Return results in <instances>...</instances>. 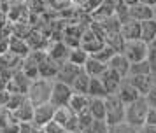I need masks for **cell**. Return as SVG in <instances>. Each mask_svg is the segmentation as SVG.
<instances>
[{
	"label": "cell",
	"mask_w": 156,
	"mask_h": 133,
	"mask_svg": "<svg viewBox=\"0 0 156 133\" xmlns=\"http://www.w3.org/2000/svg\"><path fill=\"white\" fill-rule=\"evenodd\" d=\"M126 114V105L116 93L105 96V121L109 124H118L125 121Z\"/></svg>",
	"instance_id": "obj_3"
},
{
	"label": "cell",
	"mask_w": 156,
	"mask_h": 133,
	"mask_svg": "<svg viewBox=\"0 0 156 133\" xmlns=\"http://www.w3.org/2000/svg\"><path fill=\"white\" fill-rule=\"evenodd\" d=\"M88 112H90L95 119H105V98L91 96Z\"/></svg>",
	"instance_id": "obj_21"
},
{
	"label": "cell",
	"mask_w": 156,
	"mask_h": 133,
	"mask_svg": "<svg viewBox=\"0 0 156 133\" xmlns=\"http://www.w3.org/2000/svg\"><path fill=\"white\" fill-rule=\"evenodd\" d=\"M130 81H132V84H133L135 88L139 89V93H140L142 96L147 93L153 86H154V74H144V75H126Z\"/></svg>",
	"instance_id": "obj_15"
},
{
	"label": "cell",
	"mask_w": 156,
	"mask_h": 133,
	"mask_svg": "<svg viewBox=\"0 0 156 133\" xmlns=\"http://www.w3.org/2000/svg\"><path fill=\"white\" fill-rule=\"evenodd\" d=\"M146 123H149V124H156V107H149Z\"/></svg>",
	"instance_id": "obj_34"
},
{
	"label": "cell",
	"mask_w": 156,
	"mask_h": 133,
	"mask_svg": "<svg viewBox=\"0 0 156 133\" xmlns=\"http://www.w3.org/2000/svg\"><path fill=\"white\" fill-rule=\"evenodd\" d=\"M0 133H20V123L12 121V123H9V124L2 126V128H0Z\"/></svg>",
	"instance_id": "obj_31"
},
{
	"label": "cell",
	"mask_w": 156,
	"mask_h": 133,
	"mask_svg": "<svg viewBox=\"0 0 156 133\" xmlns=\"http://www.w3.org/2000/svg\"><path fill=\"white\" fill-rule=\"evenodd\" d=\"M30 82H32V79L20 68V70H16L14 74H12V77L9 79L7 89L11 91V93H25V95H27Z\"/></svg>",
	"instance_id": "obj_8"
},
{
	"label": "cell",
	"mask_w": 156,
	"mask_h": 133,
	"mask_svg": "<svg viewBox=\"0 0 156 133\" xmlns=\"http://www.w3.org/2000/svg\"><path fill=\"white\" fill-rule=\"evenodd\" d=\"M116 53H118V51H114V49L111 47V46H107V44H105V46H104V47L100 49V51L93 53L91 56H95L97 60H100L102 63H105V65H107V63L111 61V58H112V56L116 54Z\"/></svg>",
	"instance_id": "obj_27"
},
{
	"label": "cell",
	"mask_w": 156,
	"mask_h": 133,
	"mask_svg": "<svg viewBox=\"0 0 156 133\" xmlns=\"http://www.w3.org/2000/svg\"><path fill=\"white\" fill-rule=\"evenodd\" d=\"M9 98H11V91H9V89L0 91V105H7Z\"/></svg>",
	"instance_id": "obj_36"
},
{
	"label": "cell",
	"mask_w": 156,
	"mask_h": 133,
	"mask_svg": "<svg viewBox=\"0 0 156 133\" xmlns=\"http://www.w3.org/2000/svg\"><path fill=\"white\" fill-rule=\"evenodd\" d=\"M72 95H74L72 86H69V84H65V82H62V81H56V79H55V82H53V91H51V100H49V102L55 105V107L69 105Z\"/></svg>",
	"instance_id": "obj_5"
},
{
	"label": "cell",
	"mask_w": 156,
	"mask_h": 133,
	"mask_svg": "<svg viewBox=\"0 0 156 133\" xmlns=\"http://www.w3.org/2000/svg\"><path fill=\"white\" fill-rule=\"evenodd\" d=\"M34 109H35V105L32 103L27 96V100L23 102L20 107H16L12 112V117H14L16 123H32V119H34Z\"/></svg>",
	"instance_id": "obj_11"
},
{
	"label": "cell",
	"mask_w": 156,
	"mask_h": 133,
	"mask_svg": "<svg viewBox=\"0 0 156 133\" xmlns=\"http://www.w3.org/2000/svg\"><path fill=\"white\" fill-rule=\"evenodd\" d=\"M90 81H91V77L88 75L84 72V68H83V72H81V74L76 77V81L72 82L74 93H88V89H90Z\"/></svg>",
	"instance_id": "obj_22"
},
{
	"label": "cell",
	"mask_w": 156,
	"mask_h": 133,
	"mask_svg": "<svg viewBox=\"0 0 156 133\" xmlns=\"http://www.w3.org/2000/svg\"><path fill=\"white\" fill-rule=\"evenodd\" d=\"M128 16L130 19L135 21H146L153 18V7L147 5V4H142V2H137L133 5H128Z\"/></svg>",
	"instance_id": "obj_12"
},
{
	"label": "cell",
	"mask_w": 156,
	"mask_h": 133,
	"mask_svg": "<svg viewBox=\"0 0 156 133\" xmlns=\"http://www.w3.org/2000/svg\"><path fill=\"white\" fill-rule=\"evenodd\" d=\"M83 72V67H79V65H76V63L72 61H63L60 67H58L56 70V75H55V79L56 81H62V82L69 84V86H72V82L76 81V77L79 75Z\"/></svg>",
	"instance_id": "obj_6"
},
{
	"label": "cell",
	"mask_w": 156,
	"mask_h": 133,
	"mask_svg": "<svg viewBox=\"0 0 156 133\" xmlns=\"http://www.w3.org/2000/svg\"><path fill=\"white\" fill-rule=\"evenodd\" d=\"M100 79H102V82H104V86H105L107 93H109V95H114V93H118L119 84H121V81H123L125 77H121L119 74H116L114 70H111L109 67H107V70L100 75Z\"/></svg>",
	"instance_id": "obj_14"
},
{
	"label": "cell",
	"mask_w": 156,
	"mask_h": 133,
	"mask_svg": "<svg viewBox=\"0 0 156 133\" xmlns=\"http://www.w3.org/2000/svg\"><path fill=\"white\" fill-rule=\"evenodd\" d=\"M139 133H156V124L144 123L142 126H139Z\"/></svg>",
	"instance_id": "obj_33"
},
{
	"label": "cell",
	"mask_w": 156,
	"mask_h": 133,
	"mask_svg": "<svg viewBox=\"0 0 156 133\" xmlns=\"http://www.w3.org/2000/svg\"><path fill=\"white\" fill-rule=\"evenodd\" d=\"M121 2H125L126 5H133V4H137L139 0H121Z\"/></svg>",
	"instance_id": "obj_39"
},
{
	"label": "cell",
	"mask_w": 156,
	"mask_h": 133,
	"mask_svg": "<svg viewBox=\"0 0 156 133\" xmlns=\"http://www.w3.org/2000/svg\"><path fill=\"white\" fill-rule=\"evenodd\" d=\"M34 123H20V133H34Z\"/></svg>",
	"instance_id": "obj_35"
},
{
	"label": "cell",
	"mask_w": 156,
	"mask_h": 133,
	"mask_svg": "<svg viewBox=\"0 0 156 133\" xmlns=\"http://www.w3.org/2000/svg\"><path fill=\"white\" fill-rule=\"evenodd\" d=\"M121 35L125 40H133V39H140V21L128 19L121 23Z\"/></svg>",
	"instance_id": "obj_17"
},
{
	"label": "cell",
	"mask_w": 156,
	"mask_h": 133,
	"mask_svg": "<svg viewBox=\"0 0 156 133\" xmlns=\"http://www.w3.org/2000/svg\"><path fill=\"white\" fill-rule=\"evenodd\" d=\"M109 133H139V128L128 124L126 121H123V123H118V124H111Z\"/></svg>",
	"instance_id": "obj_29"
},
{
	"label": "cell",
	"mask_w": 156,
	"mask_h": 133,
	"mask_svg": "<svg viewBox=\"0 0 156 133\" xmlns=\"http://www.w3.org/2000/svg\"><path fill=\"white\" fill-rule=\"evenodd\" d=\"M88 95H90V96H100V98H105L107 95H109L100 77H91V81H90V89H88Z\"/></svg>",
	"instance_id": "obj_23"
},
{
	"label": "cell",
	"mask_w": 156,
	"mask_h": 133,
	"mask_svg": "<svg viewBox=\"0 0 156 133\" xmlns=\"http://www.w3.org/2000/svg\"><path fill=\"white\" fill-rule=\"evenodd\" d=\"M123 54L126 56L130 61H142L147 60V53H149V44L144 42L142 39H133V40H125L123 46Z\"/></svg>",
	"instance_id": "obj_4"
},
{
	"label": "cell",
	"mask_w": 156,
	"mask_h": 133,
	"mask_svg": "<svg viewBox=\"0 0 156 133\" xmlns=\"http://www.w3.org/2000/svg\"><path fill=\"white\" fill-rule=\"evenodd\" d=\"M116 95H118V96L125 102V105L130 103V102H133V100H137L139 96H142L140 93H139V89H137L133 84H132V81H130L128 77H125V79L121 81L119 89H118V93H116Z\"/></svg>",
	"instance_id": "obj_10"
},
{
	"label": "cell",
	"mask_w": 156,
	"mask_h": 133,
	"mask_svg": "<svg viewBox=\"0 0 156 133\" xmlns=\"http://www.w3.org/2000/svg\"><path fill=\"white\" fill-rule=\"evenodd\" d=\"M42 128H44L46 133H67V128H65L63 124H60L58 121H55V119L49 121V123L46 126H42Z\"/></svg>",
	"instance_id": "obj_30"
},
{
	"label": "cell",
	"mask_w": 156,
	"mask_h": 133,
	"mask_svg": "<svg viewBox=\"0 0 156 133\" xmlns=\"http://www.w3.org/2000/svg\"><path fill=\"white\" fill-rule=\"evenodd\" d=\"M90 102H91V96L88 93H74L70 98V102H69V107L76 114H83V112L88 110Z\"/></svg>",
	"instance_id": "obj_16"
},
{
	"label": "cell",
	"mask_w": 156,
	"mask_h": 133,
	"mask_svg": "<svg viewBox=\"0 0 156 133\" xmlns=\"http://www.w3.org/2000/svg\"><path fill=\"white\" fill-rule=\"evenodd\" d=\"M48 54L58 63V65H62L63 61L69 60V53H70V47L65 44L63 40H51L49 46H48Z\"/></svg>",
	"instance_id": "obj_9"
},
{
	"label": "cell",
	"mask_w": 156,
	"mask_h": 133,
	"mask_svg": "<svg viewBox=\"0 0 156 133\" xmlns=\"http://www.w3.org/2000/svg\"><path fill=\"white\" fill-rule=\"evenodd\" d=\"M140 39L144 42H147V44L156 40V19L154 18L140 21Z\"/></svg>",
	"instance_id": "obj_20"
},
{
	"label": "cell",
	"mask_w": 156,
	"mask_h": 133,
	"mask_svg": "<svg viewBox=\"0 0 156 133\" xmlns=\"http://www.w3.org/2000/svg\"><path fill=\"white\" fill-rule=\"evenodd\" d=\"M139 2H142V4H147V5H156V0H139Z\"/></svg>",
	"instance_id": "obj_38"
},
{
	"label": "cell",
	"mask_w": 156,
	"mask_h": 133,
	"mask_svg": "<svg viewBox=\"0 0 156 133\" xmlns=\"http://www.w3.org/2000/svg\"><path fill=\"white\" fill-rule=\"evenodd\" d=\"M153 18L156 19V5H153Z\"/></svg>",
	"instance_id": "obj_41"
},
{
	"label": "cell",
	"mask_w": 156,
	"mask_h": 133,
	"mask_svg": "<svg viewBox=\"0 0 156 133\" xmlns=\"http://www.w3.org/2000/svg\"><path fill=\"white\" fill-rule=\"evenodd\" d=\"M144 98L147 100L149 107H156V84L147 91V93H146V95H144Z\"/></svg>",
	"instance_id": "obj_32"
},
{
	"label": "cell",
	"mask_w": 156,
	"mask_h": 133,
	"mask_svg": "<svg viewBox=\"0 0 156 133\" xmlns=\"http://www.w3.org/2000/svg\"><path fill=\"white\" fill-rule=\"evenodd\" d=\"M34 133H46V131H44V128H39V126H35V128H34Z\"/></svg>",
	"instance_id": "obj_40"
},
{
	"label": "cell",
	"mask_w": 156,
	"mask_h": 133,
	"mask_svg": "<svg viewBox=\"0 0 156 133\" xmlns=\"http://www.w3.org/2000/svg\"><path fill=\"white\" fill-rule=\"evenodd\" d=\"M53 82H55V79H49V77H37V79H32V82H30V86H28V91H27L28 100L34 105L48 103L51 100Z\"/></svg>",
	"instance_id": "obj_1"
},
{
	"label": "cell",
	"mask_w": 156,
	"mask_h": 133,
	"mask_svg": "<svg viewBox=\"0 0 156 133\" xmlns=\"http://www.w3.org/2000/svg\"><path fill=\"white\" fill-rule=\"evenodd\" d=\"M55 110H56V107L51 103V102L35 105V109H34V119H32L34 126L42 128V126H46L49 121H53V117H55Z\"/></svg>",
	"instance_id": "obj_7"
},
{
	"label": "cell",
	"mask_w": 156,
	"mask_h": 133,
	"mask_svg": "<svg viewBox=\"0 0 156 133\" xmlns=\"http://www.w3.org/2000/svg\"><path fill=\"white\" fill-rule=\"evenodd\" d=\"M7 82H9V79H5V77L0 75V91L7 89Z\"/></svg>",
	"instance_id": "obj_37"
},
{
	"label": "cell",
	"mask_w": 156,
	"mask_h": 133,
	"mask_svg": "<svg viewBox=\"0 0 156 133\" xmlns=\"http://www.w3.org/2000/svg\"><path fill=\"white\" fill-rule=\"evenodd\" d=\"M109 128H111V124L105 119H93L91 126L86 130V133H109Z\"/></svg>",
	"instance_id": "obj_28"
},
{
	"label": "cell",
	"mask_w": 156,
	"mask_h": 133,
	"mask_svg": "<svg viewBox=\"0 0 156 133\" xmlns=\"http://www.w3.org/2000/svg\"><path fill=\"white\" fill-rule=\"evenodd\" d=\"M88 58H90V53H88L86 49H83L81 46H79V47H72L70 53H69V61L76 63L79 67H83Z\"/></svg>",
	"instance_id": "obj_24"
},
{
	"label": "cell",
	"mask_w": 156,
	"mask_h": 133,
	"mask_svg": "<svg viewBox=\"0 0 156 133\" xmlns=\"http://www.w3.org/2000/svg\"><path fill=\"white\" fill-rule=\"evenodd\" d=\"M9 51H11V53H14V54H18V56H21V58H25V56L32 51V47L28 46L27 39H21V37L11 35V39H9Z\"/></svg>",
	"instance_id": "obj_18"
},
{
	"label": "cell",
	"mask_w": 156,
	"mask_h": 133,
	"mask_svg": "<svg viewBox=\"0 0 156 133\" xmlns=\"http://www.w3.org/2000/svg\"><path fill=\"white\" fill-rule=\"evenodd\" d=\"M130 60L123 53H116V54L111 58V61L107 63V67L111 70H114L116 74H119L121 77H126L128 72H130Z\"/></svg>",
	"instance_id": "obj_13"
},
{
	"label": "cell",
	"mask_w": 156,
	"mask_h": 133,
	"mask_svg": "<svg viewBox=\"0 0 156 133\" xmlns=\"http://www.w3.org/2000/svg\"><path fill=\"white\" fill-rule=\"evenodd\" d=\"M72 114H74V110H72L69 105H62V107H56V110H55V121H58L60 124L67 126V123H69V119L72 117Z\"/></svg>",
	"instance_id": "obj_26"
},
{
	"label": "cell",
	"mask_w": 156,
	"mask_h": 133,
	"mask_svg": "<svg viewBox=\"0 0 156 133\" xmlns=\"http://www.w3.org/2000/svg\"><path fill=\"white\" fill-rule=\"evenodd\" d=\"M147 110H149V103L144 96H139L137 100L126 103V114H125V121L128 124L139 128L146 123L147 117Z\"/></svg>",
	"instance_id": "obj_2"
},
{
	"label": "cell",
	"mask_w": 156,
	"mask_h": 133,
	"mask_svg": "<svg viewBox=\"0 0 156 133\" xmlns=\"http://www.w3.org/2000/svg\"><path fill=\"white\" fill-rule=\"evenodd\" d=\"M83 68H84V72L90 77H100L107 70V65H105V63H102L100 60H97L95 56L90 54V58H88L86 63L83 65Z\"/></svg>",
	"instance_id": "obj_19"
},
{
	"label": "cell",
	"mask_w": 156,
	"mask_h": 133,
	"mask_svg": "<svg viewBox=\"0 0 156 133\" xmlns=\"http://www.w3.org/2000/svg\"><path fill=\"white\" fill-rule=\"evenodd\" d=\"M144 74H153L151 65H149L147 60L130 63V72H128V75H144Z\"/></svg>",
	"instance_id": "obj_25"
},
{
	"label": "cell",
	"mask_w": 156,
	"mask_h": 133,
	"mask_svg": "<svg viewBox=\"0 0 156 133\" xmlns=\"http://www.w3.org/2000/svg\"><path fill=\"white\" fill-rule=\"evenodd\" d=\"M154 84H156V74H154Z\"/></svg>",
	"instance_id": "obj_42"
}]
</instances>
